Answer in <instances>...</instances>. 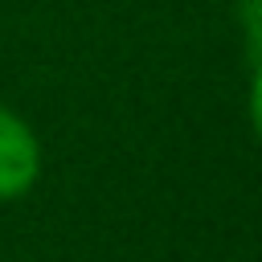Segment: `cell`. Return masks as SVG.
<instances>
[{
    "label": "cell",
    "instance_id": "cell-3",
    "mask_svg": "<svg viewBox=\"0 0 262 262\" xmlns=\"http://www.w3.org/2000/svg\"><path fill=\"white\" fill-rule=\"evenodd\" d=\"M250 119L262 135V57H258V74H254V90H250Z\"/></svg>",
    "mask_w": 262,
    "mask_h": 262
},
{
    "label": "cell",
    "instance_id": "cell-2",
    "mask_svg": "<svg viewBox=\"0 0 262 262\" xmlns=\"http://www.w3.org/2000/svg\"><path fill=\"white\" fill-rule=\"evenodd\" d=\"M242 12V29H246V45L262 57V0H237Z\"/></svg>",
    "mask_w": 262,
    "mask_h": 262
},
{
    "label": "cell",
    "instance_id": "cell-1",
    "mask_svg": "<svg viewBox=\"0 0 262 262\" xmlns=\"http://www.w3.org/2000/svg\"><path fill=\"white\" fill-rule=\"evenodd\" d=\"M37 168H41V151L33 131L12 111L0 106V196L25 192L37 180Z\"/></svg>",
    "mask_w": 262,
    "mask_h": 262
}]
</instances>
